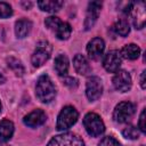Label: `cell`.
<instances>
[{"instance_id":"6da1fadb","label":"cell","mask_w":146,"mask_h":146,"mask_svg":"<svg viewBox=\"0 0 146 146\" xmlns=\"http://www.w3.org/2000/svg\"><path fill=\"white\" fill-rule=\"evenodd\" d=\"M35 95L42 103H50L56 96V89L48 75H41L35 86Z\"/></svg>"},{"instance_id":"7a4b0ae2","label":"cell","mask_w":146,"mask_h":146,"mask_svg":"<svg viewBox=\"0 0 146 146\" xmlns=\"http://www.w3.org/2000/svg\"><path fill=\"white\" fill-rule=\"evenodd\" d=\"M44 24L49 30H51L56 34V36L59 40H66L71 35V32H72L71 25L66 22L60 21L58 17H55V16L47 17L44 21Z\"/></svg>"},{"instance_id":"3957f363","label":"cell","mask_w":146,"mask_h":146,"mask_svg":"<svg viewBox=\"0 0 146 146\" xmlns=\"http://www.w3.org/2000/svg\"><path fill=\"white\" fill-rule=\"evenodd\" d=\"M83 125L91 137H98L105 131L104 122L96 113H88L83 119Z\"/></svg>"},{"instance_id":"277c9868","label":"cell","mask_w":146,"mask_h":146,"mask_svg":"<svg viewBox=\"0 0 146 146\" xmlns=\"http://www.w3.org/2000/svg\"><path fill=\"white\" fill-rule=\"evenodd\" d=\"M78 116H79V114H78V112L74 107L65 106L58 115L57 124H56L57 129L59 131H64V130L70 129L78 121Z\"/></svg>"},{"instance_id":"5b68a950","label":"cell","mask_w":146,"mask_h":146,"mask_svg":"<svg viewBox=\"0 0 146 146\" xmlns=\"http://www.w3.org/2000/svg\"><path fill=\"white\" fill-rule=\"evenodd\" d=\"M51 54V46L48 41H40L36 44V48L31 57V62L34 67H40L42 66L50 57Z\"/></svg>"},{"instance_id":"8992f818","label":"cell","mask_w":146,"mask_h":146,"mask_svg":"<svg viewBox=\"0 0 146 146\" xmlns=\"http://www.w3.org/2000/svg\"><path fill=\"white\" fill-rule=\"evenodd\" d=\"M136 111V106L135 104L130 103V102H122L119 103L113 112V119L116 123H124L128 122L132 115L135 114Z\"/></svg>"},{"instance_id":"52a82bcc","label":"cell","mask_w":146,"mask_h":146,"mask_svg":"<svg viewBox=\"0 0 146 146\" xmlns=\"http://www.w3.org/2000/svg\"><path fill=\"white\" fill-rule=\"evenodd\" d=\"M48 146H84L82 139L74 133H63L55 136Z\"/></svg>"},{"instance_id":"ba28073f","label":"cell","mask_w":146,"mask_h":146,"mask_svg":"<svg viewBox=\"0 0 146 146\" xmlns=\"http://www.w3.org/2000/svg\"><path fill=\"white\" fill-rule=\"evenodd\" d=\"M103 94V83L98 76H90L86 84V95L89 100L95 102Z\"/></svg>"},{"instance_id":"9c48e42d","label":"cell","mask_w":146,"mask_h":146,"mask_svg":"<svg viewBox=\"0 0 146 146\" xmlns=\"http://www.w3.org/2000/svg\"><path fill=\"white\" fill-rule=\"evenodd\" d=\"M104 68L110 73H115L119 71L121 65V55L117 50H111L108 51L103 60Z\"/></svg>"},{"instance_id":"30bf717a","label":"cell","mask_w":146,"mask_h":146,"mask_svg":"<svg viewBox=\"0 0 146 146\" xmlns=\"http://www.w3.org/2000/svg\"><path fill=\"white\" fill-rule=\"evenodd\" d=\"M114 88L121 92H127L131 88V76L127 71H117L113 78Z\"/></svg>"},{"instance_id":"8fae6325","label":"cell","mask_w":146,"mask_h":146,"mask_svg":"<svg viewBox=\"0 0 146 146\" xmlns=\"http://www.w3.org/2000/svg\"><path fill=\"white\" fill-rule=\"evenodd\" d=\"M100 8H102V2H99V1L89 2L87 15H86V19H84V29L86 30H89L95 25L98 16H99Z\"/></svg>"},{"instance_id":"7c38bea8","label":"cell","mask_w":146,"mask_h":146,"mask_svg":"<svg viewBox=\"0 0 146 146\" xmlns=\"http://www.w3.org/2000/svg\"><path fill=\"white\" fill-rule=\"evenodd\" d=\"M104 49H105V43L104 40L100 38H94L92 40L89 41L87 46V52L89 57L94 60H98L102 57Z\"/></svg>"},{"instance_id":"4fadbf2b","label":"cell","mask_w":146,"mask_h":146,"mask_svg":"<svg viewBox=\"0 0 146 146\" xmlns=\"http://www.w3.org/2000/svg\"><path fill=\"white\" fill-rule=\"evenodd\" d=\"M46 119H47L46 113L42 110H34L33 112L25 115L23 121L27 127L35 128V127H39V125L43 124L46 122Z\"/></svg>"},{"instance_id":"5bb4252c","label":"cell","mask_w":146,"mask_h":146,"mask_svg":"<svg viewBox=\"0 0 146 146\" xmlns=\"http://www.w3.org/2000/svg\"><path fill=\"white\" fill-rule=\"evenodd\" d=\"M130 13H131L133 26L136 29H139V30L143 29L144 25H145V9H144V3L143 2H139V3H137L136 7H133V5H132V8H131Z\"/></svg>"},{"instance_id":"9a60e30c","label":"cell","mask_w":146,"mask_h":146,"mask_svg":"<svg viewBox=\"0 0 146 146\" xmlns=\"http://www.w3.org/2000/svg\"><path fill=\"white\" fill-rule=\"evenodd\" d=\"M73 65H74L75 71L81 75H87L91 71V67H90L87 58L83 55H80V54L75 55V57L73 59Z\"/></svg>"},{"instance_id":"2e32d148","label":"cell","mask_w":146,"mask_h":146,"mask_svg":"<svg viewBox=\"0 0 146 146\" xmlns=\"http://www.w3.org/2000/svg\"><path fill=\"white\" fill-rule=\"evenodd\" d=\"M32 29V23L31 21L26 18H22L16 22L15 24V33L18 38H25Z\"/></svg>"},{"instance_id":"e0dca14e","label":"cell","mask_w":146,"mask_h":146,"mask_svg":"<svg viewBox=\"0 0 146 146\" xmlns=\"http://www.w3.org/2000/svg\"><path fill=\"white\" fill-rule=\"evenodd\" d=\"M139 54H140V49L137 44H133V43H130V44H127L122 48L120 55L121 57L125 58V59H130V60H133V59H137L139 57Z\"/></svg>"},{"instance_id":"ac0fdd59","label":"cell","mask_w":146,"mask_h":146,"mask_svg":"<svg viewBox=\"0 0 146 146\" xmlns=\"http://www.w3.org/2000/svg\"><path fill=\"white\" fill-rule=\"evenodd\" d=\"M14 133V124L9 120L0 121V140L6 141L11 138Z\"/></svg>"},{"instance_id":"d6986e66","label":"cell","mask_w":146,"mask_h":146,"mask_svg":"<svg viewBox=\"0 0 146 146\" xmlns=\"http://www.w3.org/2000/svg\"><path fill=\"white\" fill-rule=\"evenodd\" d=\"M63 1H58V0H44V1H39L38 6L41 10L43 11H48V13H55L58 11L62 7H63Z\"/></svg>"},{"instance_id":"ffe728a7","label":"cell","mask_w":146,"mask_h":146,"mask_svg":"<svg viewBox=\"0 0 146 146\" xmlns=\"http://www.w3.org/2000/svg\"><path fill=\"white\" fill-rule=\"evenodd\" d=\"M55 70L58 75H66L68 71V59L65 55H58L55 58Z\"/></svg>"},{"instance_id":"44dd1931","label":"cell","mask_w":146,"mask_h":146,"mask_svg":"<svg viewBox=\"0 0 146 146\" xmlns=\"http://www.w3.org/2000/svg\"><path fill=\"white\" fill-rule=\"evenodd\" d=\"M114 30L119 35L127 36L130 32V26H129L128 21L124 19V18H121V19L116 21V23L114 24Z\"/></svg>"},{"instance_id":"7402d4cb","label":"cell","mask_w":146,"mask_h":146,"mask_svg":"<svg viewBox=\"0 0 146 146\" xmlns=\"http://www.w3.org/2000/svg\"><path fill=\"white\" fill-rule=\"evenodd\" d=\"M7 63H8V66L19 76H22L24 74V67L22 65V63L17 59V58H14V57H9L7 59Z\"/></svg>"},{"instance_id":"603a6c76","label":"cell","mask_w":146,"mask_h":146,"mask_svg":"<svg viewBox=\"0 0 146 146\" xmlns=\"http://www.w3.org/2000/svg\"><path fill=\"white\" fill-rule=\"evenodd\" d=\"M122 135L128 139H138L139 138V131L133 125H128L127 128H124L122 131Z\"/></svg>"},{"instance_id":"cb8c5ba5","label":"cell","mask_w":146,"mask_h":146,"mask_svg":"<svg viewBox=\"0 0 146 146\" xmlns=\"http://www.w3.org/2000/svg\"><path fill=\"white\" fill-rule=\"evenodd\" d=\"M13 15V9L9 3L0 1V18H7Z\"/></svg>"},{"instance_id":"d4e9b609","label":"cell","mask_w":146,"mask_h":146,"mask_svg":"<svg viewBox=\"0 0 146 146\" xmlns=\"http://www.w3.org/2000/svg\"><path fill=\"white\" fill-rule=\"evenodd\" d=\"M98 146H121V144L115 138H113L111 136H106V137H104L99 141V145Z\"/></svg>"},{"instance_id":"484cf974","label":"cell","mask_w":146,"mask_h":146,"mask_svg":"<svg viewBox=\"0 0 146 146\" xmlns=\"http://www.w3.org/2000/svg\"><path fill=\"white\" fill-rule=\"evenodd\" d=\"M63 83L65 86H67L70 89H76V87H78V80L72 76H65L63 80Z\"/></svg>"},{"instance_id":"4316f807","label":"cell","mask_w":146,"mask_h":146,"mask_svg":"<svg viewBox=\"0 0 146 146\" xmlns=\"http://www.w3.org/2000/svg\"><path fill=\"white\" fill-rule=\"evenodd\" d=\"M145 121H146V117H145V110L141 111L140 113V116H139V122H138V125H139V129L143 133L146 132V124H145Z\"/></svg>"},{"instance_id":"83f0119b","label":"cell","mask_w":146,"mask_h":146,"mask_svg":"<svg viewBox=\"0 0 146 146\" xmlns=\"http://www.w3.org/2000/svg\"><path fill=\"white\" fill-rule=\"evenodd\" d=\"M145 74H146V71L144 70L141 72V76H140V86H141L143 89H145V87H146V84H145Z\"/></svg>"},{"instance_id":"f1b7e54d","label":"cell","mask_w":146,"mask_h":146,"mask_svg":"<svg viewBox=\"0 0 146 146\" xmlns=\"http://www.w3.org/2000/svg\"><path fill=\"white\" fill-rule=\"evenodd\" d=\"M22 5H23V6H25V8H26V9L31 7V2H22Z\"/></svg>"},{"instance_id":"f546056e","label":"cell","mask_w":146,"mask_h":146,"mask_svg":"<svg viewBox=\"0 0 146 146\" xmlns=\"http://www.w3.org/2000/svg\"><path fill=\"white\" fill-rule=\"evenodd\" d=\"M3 82H5V78H3V75L0 74V83H3Z\"/></svg>"},{"instance_id":"4dcf8cb0","label":"cell","mask_w":146,"mask_h":146,"mask_svg":"<svg viewBox=\"0 0 146 146\" xmlns=\"http://www.w3.org/2000/svg\"><path fill=\"white\" fill-rule=\"evenodd\" d=\"M0 146H9V145H7V144H5V143H0Z\"/></svg>"},{"instance_id":"1f68e13d","label":"cell","mask_w":146,"mask_h":146,"mask_svg":"<svg viewBox=\"0 0 146 146\" xmlns=\"http://www.w3.org/2000/svg\"><path fill=\"white\" fill-rule=\"evenodd\" d=\"M0 112H1V104H0Z\"/></svg>"}]
</instances>
